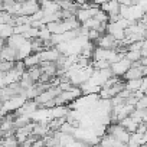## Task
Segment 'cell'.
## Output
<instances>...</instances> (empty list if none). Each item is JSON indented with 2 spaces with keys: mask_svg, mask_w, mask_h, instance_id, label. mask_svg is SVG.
<instances>
[{
  "mask_svg": "<svg viewBox=\"0 0 147 147\" xmlns=\"http://www.w3.org/2000/svg\"><path fill=\"white\" fill-rule=\"evenodd\" d=\"M146 66H141L138 62L131 63V66L125 71V74L123 75V80L128 81V80H140L143 77H146Z\"/></svg>",
  "mask_w": 147,
  "mask_h": 147,
  "instance_id": "1",
  "label": "cell"
},
{
  "mask_svg": "<svg viewBox=\"0 0 147 147\" xmlns=\"http://www.w3.org/2000/svg\"><path fill=\"white\" fill-rule=\"evenodd\" d=\"M107 134L113 136L115 140H118V141H121V143H127L128 138H130V133L125 131L118 123H114V124H111L110 127H107Z\"/></svg>",
  "mask_w": 147,
  "mask_h": 147,
  "instance_id": "2",
  "label": "cell"
},
{
  "mask_svg": "<svg viewBox=\"0 0 147 147\" xmlns=\"http://www.w3.org/2000/svg\"><path fill=\"white\" fill-rule=\"evenodd\" d=\"M95 43H97L98 48H102V49H118V48L123 46L121 42H117V40H115L111 35H108V33H102V35L95 40Z\"/></svg>",
  "mask_w": 147,
  "mask_h": 147,
  "instance_id": "3",
  "label": "cell"
},
{
  "mask_svg": "<svg viewBox=\"0 0 147 147\" xmlns=\"http://www.w3.org/2000/svg\"><path fill=\"white\" fill-rule=\"evenodd\" d=\"M30 120L33 123H39V124H48L52 118H51V110L46 107H38L32 114H30Z\"/></svg>",
  "mask_w": 147,
  "mask_h": 147,
  "instance_id": "4",
  "label": "cell"
},
{
  "mask_svg": "<svg viewBox=\"0 0 147 147\" xmlns=\"http://www.w3.org/2000/svg\"><path fill=\"white\" fill-rule=\"evenodd\" d=\"M130 66H131V63H130L125 58H121L120 61H117V62H114V63L110 65V71H111V74H113L114 77L123 78V75L125 74V71H127Z\"/></svg>",
  "mask_w": 147,
  "mask_h": 147,
  "instance_id": "5",
  "label": "cell"
},
{
  "mask_svg": "<svg viewBox=\"0 0 147 147\" xmlns=\"http://www.w3.org/2000/svg\"><path fill=\"white\" fill-rule=\"evenodd\" d=\"M120 3L117 2V0H107V2H104L102 5H100V9L110 18H114L117 15H120Z\"/></svg>",
  "mask_w": 147,
  "mask_h": 147,
  "instance_id": "6",
  "label": "cell"
},
{
  "mask_svg": "<svg viewBox=\"0 0 147 147\" xmlns=\"http://www.w3.org/2000/svg\"><path fill=\"white\" fill-rule=\"evenodd\" d=\"M39 7V0H23L20 3V13L23 16H32L35 12H38Z\"/></svg>",
  "mask_w": 147,
  "mask_h": 147,
  "instance_id": "7",
  "label": "cell"
},
{
  "mask_svg": "<svg viewBox=\"0 0 147 147\" xmlns=\"http://www.w3.org/2000/svg\"><path fill=\"white\" fill-rule=\"evenodd\" d=\"M15 51H16V61H23L26 56H29L30 53H33L32 52V43H30V40H25Z\"/></svg>",
  "mask_w": 147,
  "mask_h": 147,
  "instance_id": "8",
  "label": "cell"
},
{
  "mask_svg": "<svg viewBox=\"0 0 147 147\" xmlns=\"http://www.w3.org/2000/svg\"><path fill=\"white\" fill-rule=\"evenodd\" d=\"M39 105L35 102V100L32 101V100H26L25 101V104L19 108V110H16V115H29L30 117V114L38 108Z\"/></svg>",
  "mask_w": 147,
  "mask_h": 147,
  "instance_id": "9",
  "label": "cell"
},
{
  "mask_svg": "<svg viewBox=\"0 0 147 147\" xmlns=\"http://www.w3.org/2000/svg\"><path fill=\"white\" fill-rule=\"evenodd\" d=\"M49 110H51V118H52V120L65 118L66 114L69 113V107H68V105H53V107H51Z\"/></svg>",
  "mask_w": 147,
  "mask_h": 147,
  "instance_id": "10",
  "label": "cell"
},
{
  "mask_svg": "<svg viewBox=\"0 0 147 147\" xmlns=\"http://www.w3.org/2000/svg\"><path fill=\"white\" fill-rule=\"evenodd\" d=\"M118 124H120L125 131H128L130 134H131V133H136L137 125H138V123H137L134 118H131L130 115H127V117H124L123 120H120V121H118Z\"/></svg>",
  "mask_w": 147,
  "mask_h": 147,
  "instance_id": "11",
  "label": "cell"
},
{
  "mask_svg": "<svg viewBox=\"0 0 147 147\" xmlns=\"http://www.w3.org/2000/svg\"><path fill=\"white\" fill-rule=\"evenodd\" d=\"M0 59L2 61H9V62H15L16 61V51L7 45H5L0 49Z\"/></svg>",
  "mask_w": 147,
  "mask_h": 147,
  "instance_id": "12",
  "label": "cell"
},
{
  "mask_svg": "<svg viewBox=\"0 0 147 147\" xmlns=\"http://www.w3.org/2000/svg\"><path fill=\"white\" fill-rule=\"evenodd\" d=\"M25 40H28V39H25L23 35H16V33H13L12 36H9V38L6 39V45L10 46V48H13V49H18Z\"/></svg>",
  "mask_w": 147,
  "mask_h": 147,
  "instance_id": "13",
  "label": "cell"
},
{
  "mask_svg": "<svg viewBox=\"0 0 147 147\" xmlns=\"http://www.w3.org/2000/svg\"><path fill=\"white\" fill-rule=\"evenodd\" d=\"M12 35H13V26H10L7 23H2V25H0V39L6 40Z\"/></svg>",
  "mask_w": 147,
  "mask_h": 147,
  "instance_id": "14",
  "label": "cell"
},
{
  "mask_svg": "<svg viewBox=\"0 0 147 147\" xmlns=\"http://www.w3.org/2000/svg\"><path fill=\"white\" fill-rule=\"evenodd\" d=\"M134 108H136V110H146V108H147V97H146V95L140 97V98L136 101Z\"/></svg>",
  "mask_w": 147,
  "mask_h": 147,
  "instance_id": "15",
  "label": "cell"
}]
</instances>
